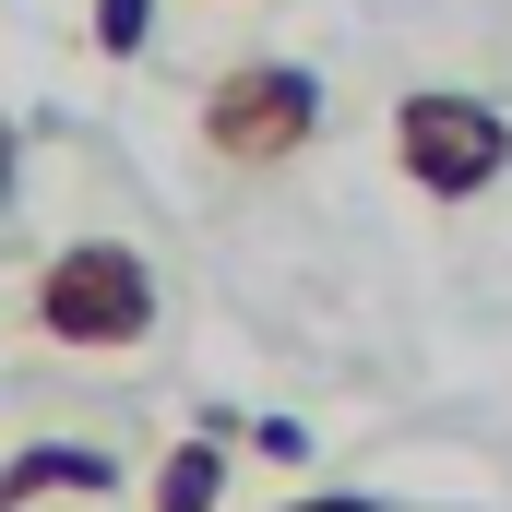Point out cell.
Returning <instances> with one entry per match:
<instances>
[{"instance_id": "cell-1", "label": "cell", "mask_w": 512, "mask_h": 512, "mask_svg": "<svg viewBox=\"0 0 512 512\" xmlns=\"http://www.w3.org/2000/svg\"><path fill=\"white\" fill-rule=\"evenodd\" d=\"M155 322H167V274L131 239H60L24 274V334L60 358H131L155 346Z\"/></svg>"}, {"instance_id": "cell-2", "label": "cell", "mask_w": 512, "mask_h": 512, "mask_svg": "<svg viewBox=\"0 0 512 512\" xmlns=\"http://www.w3.org/2000/svg\"><path fill=\"white\" fill-rule=\"evenodd\" d=\"M191 131H203V155L227 167V179H262V167H298L310 143H322V72L310 60H227L215 84H203V108H191Z\"/></svg>"}, {"instance_id": "cell-3", "label": "cell", "mask_w": 512, "mask_h": 512, "mask_svg": "<svg viewBox=\"0 0 512 512\" xmlns=\"http://www.w3.org/2000/svg\"><path fill=\"white\" fill-rule=\"evenodd\" d=\"M393 167H405V191L417 203H477V191H501L512 179V120L489 96H465V84H417V96H393Z\"/></svg>"}, {"instance_id": "cell-4", "label": "cell", "mask_w": 512, "mask_h": 512, "mask_svg": "<svg viewBox=\"0 0 512 512\" xmlns=\"http://www.w3.org/2000/svg\"><path fill=\"white\" fill-rule=\"evenodd\" d=\"M120 489V453L108 441H24L0 465V512H36V501H108Z\"/></svg>"}, {"instance_id": "cell-5", "label": "cell", "mask_w": 512, "mask_h": 512, "mask_svg": "<svg viewBox=\"0 0 512 512\" xmlns=\"http://www.w3.org/2000/svg\"><path fill=\"white\" fill-rule=\"evenodd\" d=\"M215 501H227V441H167L143 477V512H215Z\"/></svg>"}, {"instance_id": "cell-6", "label": "cell", "mask_w": 512, "mask_h": 512, "mask_svg": "<svg viewBox=\"0 0 512 512\" xmlns=\"http://www.w3.org/2000/svg\"><path fill=\"white\" fill-rule=\"evenodd\" d=\"M155 12H167V0H84L96 60H143V48H155Z\"/></svg>"}, {"instance_id": "cell-7", "label": "cell", "mask_w": 512, "mask_h": 512, "mask_svg": "<svg viewBox=\"0 0 512 512\" xmlns=\"http://www.w3.org/2000/svg\"><path fill=\"white\" fill-rule=\"evenodd\" d=\"M251 453H262V465H310V453H322V441H310V429H298V417H251Z\"/></svg>"}, {"instance_id": "cell-8", "label": "cell", "mask_w": 512, "mask_h": 512, "mask_svg": "<svg viewBox=\"0 0 512 512\" xmlns=\"http://www.w3.org/2000/svg\"><path fill=\"white\" fill-rule=\"evenodd\" d=\"M274 512H393V501H370V489H298V501H274Z\"/></svg>"}]
</instances>
